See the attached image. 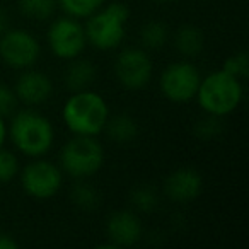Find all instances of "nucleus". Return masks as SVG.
Wrapping results in <instances>:
<instances>
[{"label":"nucleus","instance_id":"1","mask_svg":"<svg viewBox=\"0 0 249 249\" xmlns=\"http://www.w3.org/2000/svg\"><path fill=\"white\" fill-rule=\"evenodd\" d=\"M62 118L73 135L96 137L104 132L109 118V107L101 94L84 89L72 92V96L65 101Z\"/></svg>","mask_w":249,"mask_h":249},{"label":"nucleus","instance_id":"2","mask_svg":"<svg viewBox=\"0 0 249 249\" xmlns=\"http://www.w3.org/2000/svg\"><path fill=\"white\" fill-rule=\"evenodd\" d=\"M7 135L11 137L16 149L31 159L48 154L55 142V128L52 121L31 109L19 111L12 116Z\"/></svg>","mask_w":249,"mask_h":249},{"label":"nucleus","instance_id":"3","mask_svg":"<svg viewBox=\"0 0 249 249\" xmlns=\"http://www.w3.org/2000/svg\"><path fill=\"white\" fill-rule=\"evenodd\" d=\"M242 96L244 89L241 79L224 70H215L200 80L195 99L207 114L224 118L237 109Z\"/></svg>","mask_w":249,"mask_h":249},{"label":"nucleus","instance_id":"4","mask_svg":"<svg viewBox=\"0 0 249 249\" xmlns=\"http://www.w3.org/2000/svg\"><path fill=\"white\" fill-rule=\"evenodd\" d=\"M130 18L128 7L121 2L101 7L87 18L86 22V38L87 43L101 52H109L123 43L126 36V22Z\"/></svg>","mask_w":249,"mask_h":249},{"label":"nucleus","instance_id":"5","mask_svg":"<svg viewBox=\"0 0 249 249\" xmlns=\"http://www.w3.org/2000/svg\"><path fill=\"white\" fill-rule=\"evenodd\" d=\"M104 149L96 137L73 135L60 152V167L75 179H84L103 167Z\"/></svg>","mask_w":249,"mask_h":249},{"label":"nucleus","instance_id":"6","mask_svg":"<svg viewBox=\"0 0 249 249\" xmlns=\"http://www.w3.org/2000/svg\"><path fill=\"white\" fill-rule=\"evenodd\" d=\"M200 80L201 75L196 65L181 60V62L171 63L162 70L159 87L167 101L176 104H186L195 99Z\"/></svg>","mask_w":249,"mask_h":249},{"label":"nucleus","instance_id":"7","mask_svg":"<svg viewBox=\"0 0 249 249\" xmlns=\"http://www.w3.org/2000/svg\"><path fill=\"white\" fill-rule=\"evenodd\" d=\"M46 41L53 55L62 60H73L80 56L87 45L84 26L79 22V19L70 16L58 18L50 24Z\"/></svg>","mask_w":249,"mask_h":249},{"label":"nucleus","instance_id":"8","mask_svg":"<svg viewBox=\"0 0 249 249\" xmlns=\"http://www.w3.org/2000/svg\"><path fill=\"white\" fill-rule=\"evenodd\" d=\"M63 183L62 169L50 160L36 157L22 169L21 184L26 195L35 200H50L60 191Z\"/></svg>","mask_w":249,"mask_h":249},{"label":"nucleus","instance_id":"9","mask_svg":"<svg viewBox=\"0 0 249 249\" xmlns=\"http://www.w3.org/2000/svg\"><path fill=\"white\" fill-rule=\"evenodd\" d=\"M39 53V41L26 29H7L0 35V58L12 69H31L38 62Z\"/></svg>","mask_w":249,"mask_h":249},{"label":"nucleus","instance_id":"10","mask_svg":"<svg viewBox=\"0 0 249 249\" xmlns=\"http://www.w3.org/2000/svg\"><path fill=\"white\" fill-rule=\"evenodd\" d=\"M154 63L149 53L142 48H126L116 56L114 75L118 82L128 90H140L150 82Z\"/></svg>","mask_w":249,"mask_h":249},{"label":"nucleus","instance_id":"11","mask_svg":"<svg viewBox=\"0 0 249 249\" xmlns=\"http://www.w3.org/2000/svg\"><path fill=\"white\" fill-rule=\"evenodd\" d=\"M106 235L114 248H130L137 244L142 235L140 218L130 210H118L106 222Z\"/></svg>","mask_w":249,"mask_h":249},{"label":"nucleus","instance_id":"12","mask_svg":"<svg viewBox=\"0 0 249 249\" xmlns=\"http://www.w3.org/2000/svg\"><path fill=\"white\" fill-rule=\"evenodd\" d=\"M203 190V179L193 167H179L166 178L164 191L176 203H188L200 196Z\"/></svg>","mask_w":249,"mask_h":249},{"label":"nucleus","instance_id":"13","mask_svg":"<svg viewBox=\"0 0 249 249\" xmlns=\"http://www.w3.org/2000/svg\"><path fill=\"white\" fill-rule=\"evenodd\" d=\"M14 92L18 99L28 106H38L50 99L53 92V84L46 73L26 69V72H22L16 80Z\"/></svg>","mask_w":249,"mask_h":249},{"label":"nucleus","instance_id":"14","mask_svg":"<svg viewBox=\"0 0 249 249\" xmlns=\"http://www.w3.org/2000/svg\"><path fill=\"white\" fill-rule=\"evenodd\" d=\"M96 80V67L92 62L86 58H73L70 60V65L65 72V84L72 92L89 89L90 84Z\"/></svg>","mask_w":249,"mask_h":249},{"label":"nucleus","instance_id":"15","mask_svg":"<svg viewBox=\"0 0 249 249\" xmlns=\"http://www.w3.org/2000/svg\"><path fill=\"white\" fill-rule=\"evenodd\" d=\"M104 132L107 133L113 142L116 143H128L139 135V124L130 114H116L113 118H107V123L104 126Z\"/></svg>","mask_w":249,"mask_h":249},{"label":"nucleus","instance_id":"16","mask_svg":"<svg viewBox=\"0 0 249 249\" xmlns=\"http://www.w3.org/2000/svg\"><path fill=\"white\" fill-rule=\"evenodd\" d=\"M203 33L196 26L186 24L178 29L176 35H174V46L184 56H196L203 50Z\"/></svg>","mask_w":249,"mask_h":249},{"label":"nucleus","instance_id":"17","mask_svg":"<svg viewBox=\"0 0 249 249\" xmlns=\"http://www.w3.org/2000/svg\"><path fill=\"white\" fill-rule=\"evenodd\" d=\"M103 4L104 0H56V7L73 19H87L103 7Z\"/></svg>","mask_w":249,"mask_h":249},{"label":"nucleus","instance_id":"18","mask_svg":"<svg viewBox=\"0 0 249 249\" xmlns=\"http://www.w3.org/2000/svg\"><path fill=\"white\" fill-rule=\"evenodd\" d=\"M140 39L149 50H160L169 39V29L164 22L150 21L140 31Z\"/></svg>","mask_w":249,"mask_h":249},{"label":"nucleus","instance_id":"19","mask_svg":"<svg viewBox=\"0 0 249 249\" xmlns=\"http://www.w3.org/2000/svg\"><path fill=\"white\" fill-rule=\"evenodd\" d=\"M19 9L33 21H46L56 11V0H19Z\"/></svg>","mask_w":249,"mask_h":249},{"label":"nucleus","instance_id":"20","mask_svg":"<svg viewBox=\"0 0 249 249\" xmlns=\"http://www.w3.org/2000/svg\"><path fill=\"white\" fill-rule=\"evenodd\" d=\"M72 201L80 210H92L99 203V193L89 183H77L72 190Z\"/></svg>","mask_w":249,"mask_h":249},{"label":"nucleus","instance_id":"21","mask_svg":"<svg viewBox=\"0 0 249 249\" xmlns=\"http://www.w3.org/2000/svg\"><path fill=\"white\" fill-rule=\"evenodd\" d=\"M157 203H159L157 193L149 186H140L132 193V205L139 212L149 213V212L156 210Z\"/></svg>","mask_w":249,"mask_h":249},{"label":"nucleus","instance_id":"22","mask_svg":"<svg viewBox=\"0 0 249 249\" xmlns=\"http://www.w3.org/2000/svg\"><path fill=\"white\" fill-rule=\"evenodd\" d=\"M19 173V160L9 150L0 149V183H11Z\"/></svg>","mask_w":249,"mask_h":249},{"label":"nucleus","instance_id":"23","mask_svg":"<svg viewBox=\"0 0 249 249\" xmlns=\"http://www.w3.org/2000/svg\"><path fill=\"white\" fill-rule=\"evenodd\" d=\"M222 70L242 80L246 75H248V70H249L248 53H246V52H239V53H235V55L229 56V58L224 62V67H222Z\"/></svg>","mask_w":249,"mask_h":249},{"label":"nucleus","instance_id":"24","mask_svg":"<svg viewBox=\"0 0 249 249\" xmlns=\"http://www.w3.org/2000/svg\"><path fill=\"white\" fill-rule=\"evenodd\" d=\"M18 101L14 89L0 82V116H11L18 107Z\"/></svg>","mask_w":249,"mask_h":249},{"label":"nucleus","instance_id":"25","mask_svg":"<svg viewBox=\"0 0 249 249\" xmlns=\"http://www.w3.org/2000/svg\"><path fill=\"white\" fill-rule=\"evenodd\" d=\"M220 123H218V118L217 116H210L207 114V118H203L201 121H198L196 126H195V133H196L200 139L208 140L212 137H215L218 132H220Z\"/></svg>","mask_w":249,"mask_h":249},{"label":"nucleus","instance_id":"26","mask_svg":"<svg viewBox=\"0 0 249 249\" xmlns=\"http://www.w3.org/2000/svg\"><path fill=\"white\" fill-rule=\"evenodd\" d=\"M18 241L7 234H0V249H18Z\"/></svg>","mask_w":249,"mask_h":249},{"label":"nucleus","instance_id":"27","mask_svg":"<svg viewBox=\"0 0 249 249\" xmlns=\"http://www.w3.org/2000/svg\"><path fill=\"white\" fill-rule=\"evenodd\" d=\"M5 139H7V124L4 121V116H0V149L4 147Z\"/></svg>","mask_w":249,"mask_h":249},{"label":"nucleus","instance_id":"28","mask_svg":"<svg viewBox=\"0 0 249 249\" xmlns=\"http://www.w3.org/2000/svg\"><path fill=\"white\" fill-rule=\"evenodd\" d=\"M7 29H9V18H7V14L0 9V35L5 33Z\"/></svg>","mask_w":249,"mask_h":249},{"label":"nucleus","instance_id":"29","mask_svg":"<svg viewBox=\"0 0 249 249\" xmlns=\"http://www.w3.org/2000/svg\"><path fill=\"white\" fill-rule=\"evenodd\" d=\"M157 2H160V4H167V2H173V0H157Z\"/></svg>","mask_w":249,"mask_h":249}]
</instances>
